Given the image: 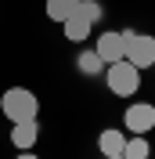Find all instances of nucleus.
Wrapping results in <instances>:
<instances>
[{"label":"nucleus","mask_w":155,"mask_h":159,"mask_svg":"<svg viewBox=\"0 0 155 159\" xmlns=\"http://www.w3.org/2000/svg\"><path fill=\"white\" fill-rule=\"evenodd\" d=\"M97 148L105 152V156H123V148H126L123 130H101V138H97Z\"/></svg>","instance_id":"nucleus-8"},{"label":"nucleus","mask_w":155,"mask_h":159,"mask_svg":"<svg viewBox=\"0 0 155 159\" xmlns=\"http://www.w3.org/2000/svg\"><path fill=\"white\" fill-rule=\"evenodd\" d=\"M105 159H123V156H105Z\"/></svg>","instance_id":"nucleus-14"},{"label":"nucleus","mask_w":155,"mask_h":159,"mask_svg":"<svg viewBox=\"0 0 155 159\" xmlns=\"http://www.w3.org/2000/svg\"><path fill=\"white\" fill-rule=\"evenodd\" d=\"M61 25H65V36L79 43V40H87V36H90V25H94V22H90V18H83L79 11H72V15L61 22Z\"/></svg>","instance_id":"nucleus-7"},{"label":"nucleus","mask_w":155,"mask_h":159,"mask_svg":"<svg viewBox=\"0 0 155 159\" xmlns=\"http://www.w3.org/2000/svg\"><path fill=\"white\" fill-rule=\"evenodd\" d=\"M79 15H83V18H90V22H97L101 18V4H97V0H79Z\"/></svg>","instance_id":"nucleus-12"},{"label":"nucleus","mask_w":155,"mask_h":159,"mask_svg":"<svg viewBox=\"0 0 155 159\" xmlns=\"http://www.w3.org/2000/svg\"><path fill=\"white\" fill-rule=\"evenodd\" d=\"M79 72H87V76H94L97 69H101V65H105V61H101V54H97V51H83V54H79Z\"/></svg>","instance_id":"nucleus-10"},{"label":"nucleus","mask_w":155,"mask_h":159,"mask_svg":"<svg viewBox=\"0 0 155 159\" xmlns=\"http://www.w3.org/2000/svg\"><path fill=\"white\" fill-rule=\"evenodd\" d=\"M79 7V0H47V18H54V22H65L72 11Z\"/></svg>","instance_id":"nucleus-9"},{"label":"nucleus","mask_w":155,"mask_h":159,"mask_svg":"<svg viewBox=\"0 0 155 159\" xmlns=\"http://www.w3.org/2000/svg\"><path fill=\"white\" fill-rule=\"evenodd\" d=\"M36 138H40V123H36V119H25V123H15V127H11V145L22 148V152L33 148Z\"/></svg>","instance_id":"nucleus-6"},{"label":"nucleus","mask_w":155,"mask_h":159,"mask_svg":"<svg viewBox=\"0 0 155 159\" xmlns=\"http://www.w3.org/2000/svg\"><path fill=\"white\" fill-rule=\"evenodd\" d=\"M18 159H40V156H33V152H29V148H25V152H22V156H18Z\"/></svg>","instance_id":"nucleus-13"},{"label":"nucleus","mask_w":155,"mask_h":159,"mask_svg":"<svg viewBox=\"0 0 155 159\" xmlns=\"http://www.w3.org/2000/svg\"><path fill=\"white\" fill-rule=\"evenodd\" d=\"M123 123L134 130V134H148V130L155 127V105H130L126 116H123Z\"/></svg>","instance_id":"nucleus-5"},{"label":"nucleus","mask_w":155,"mask_h":159,"mask_svg":"<svg viewBox=\"0 0 155 159\" xmlns=\"http://www.w3.org/2000/svg\"><path fill=\"white\" fill-rule=\"evenodd\" d=\"M123 159H148V141L137 134L134 141H126V148H123Z\"/></svg>","instance_id":"nucleus-11"},{"label":"nucleus","mask_w":155,"mask_h":159,"mask_svg":"<svg viewBox=\"0 0 155 159\" xmlns=\"http://www.w3.org/2000/svg\"><path fill=\"white\" fill-rule=\"evenodd\" d=\"M126 36H130V33H101V36H97V47H94V51L101 54L105 65L126 58Z\"/></svg>","instance_id":"nucleus-4"},{"label":"nucleus","mask_w":155,"mask_h":159,"mask_svg":"<svg viewBox=\"0 0 155 159\" xmlns=\"http://www.w3.org/2000/svg\"><path fill=\"white\" fill-rule=\"evenodd\" d=\"M105 80H108V90H112V94L126 98V94H137V87H141V69L123 58V61H112V65H108Z\"/></svg>","instance_id":"nucleus-2"},{"label":"nucleus","mask_w":155,"mask_h":159,"mask_svg":"<svg viewBox=\"0 0 155 159\" xmlns=\"http://www.w3.org/2000/svg\"><path fill=\"white\" fill-rule=\"evenodd\" d=\"M0 109H4V116L11 119V123H25V119H36L40 116V101L33 90L25 87H11L0 94Z\"/></svg>","instance_id":"nucleus-1"},{"label":"nucleus","mask_w":155,"mask_h":159,"mask_svg":"<svg viewBox=\"0 0 155 159\" xmlns=\"http://www.w3.org/2000/svg\"><path fill=\"white\" fill-rule=\"evenodd\" d=\"M126 61L137 65V69L155 65V36H148V33H130V36H126Z\"/></svg>","instance_id":"nucleus-3"}]
</instances>
